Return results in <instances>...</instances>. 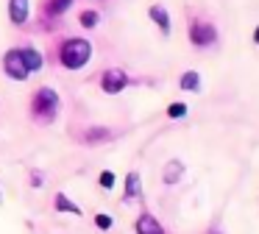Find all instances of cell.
<instances>
[{
	"label": "cell",
	"instance_id": "6da1fadb",
	"mask_svg": "<svg viewBox=\"0 0 259 234\" xmlns=\"http://www.w3.org/2000/svg\"><path fill=\"white\" fill-rule=\"evenodd\" d=\"M90 56H92V45L87 39H67L59 50V59L67 70H81L90 61Z\"/></svg>",
	"mask_w": 259,
	"mask_h": 234
},
{
	"label": "cell",
	"instance_id": "7a4b0ae2",
	"mask_svg": "<svg viewBox=\"0 0 259 234\" xmlns=\"http://www.w3.org/2000/svg\"><path fill=\"white\" fill-rule=\"evenodd\" d=\"M31 109H34L36 117H48V120H53V117H56V109H59V95L53 92V89H48V87L36 89Z\"/></svg>",
	"mask_w": 259,
	"mask_h": 234
},
{
	"label": "cell",
	"instance_id": "3957f363",
	"mask_svg": "<svg viewBox=\"0 0 259 234\" xmlns=\"http://www.w3.org/2000/svg\"><path fill=\"white\" fill-rule=\"evenodd\" d=\"M3 70H6V75L14 78V81H25V78L31 75V72L25 70V61H23V48H12L3 56Z\"/></svg>",
	"mask_w": 259,
	"mask_h": 234
},
{
	"label": "cell",
	"instance_id": "277c9868",
	"mask_svg": "<svg viewBox=\"0 0 259 234\" xmlns=\"http://www.w3.org/2000/svg\"><path fill=\"white\" fill-rule=\"evenodd\" d=\"M125 84H128V75H125L123 70H106L101 75V87L106 95H117L125 89Z\"/></svg>",
	"mask_w": 259,
	"mask_h": 234
},
{
	"label": "cell",
	"instance_id": "5b68a950",
	"mask_svg": "<svg viewBox=\"0 0 259 234\" xmlns=\"http://www.w3.org/2000/svg\"><path fill=\"white\" fill-rule=\"evenodd\" d=\"M214 39H218V31H214V25H209V22H195V25L190 28V42L198 45V48H206Z\"/></svg>",
	"mask_w": 259,
	"mask_h": 234
},
{
	"label": "cell",
	"instance_id": "8992f818",
	"mask_svg": "<svg viewBox=\"0 0 259 234\" xmlns=\"http://www.w3.org/2000/svg\"><path fill=\"white\" fill-rule=\"evenodd\" d=\"M31 0H9V17H12L14 25H23L31 14Z\"/></svg>",
	"mask_w": 259,
	"mask_h": 234
},
{
	"label": "cell",
	"instance_id": "52a82bcc",
	"mask_svg": "<svg viewBox=\"0 0 259 234\" xmlns=\"http://www.w3.org/2000/svg\"><path fill=\"white\" fill-rule=\"evenodd\" d=\"M134 228H137V234H164V228L159 226V220L151 215H140Z\"/></svg>",
	"mask_w": 259,
	"mask_h": 234
},
{
	"label": "cell",
	"instance_id": "ba28073f",
	"mask_svg": "<svg viewBox=\"0 0 259 234\" xmlns=\"http://www.w3.org/2000/svg\"><path fill=\"white\" fill-rule=\"evenodd\" d=\"M148 14H151V20L159 25V31L170 33V17H167V11H164L162 6H151V11H148Z\"/></svg>",
	"mask_w": 259,
	"mask_h": 234
},
{
	"label": "cell",
	"instance_id": "9c48e42d",
	"mask_svg": "<svg viewBox=\"0 0 259 234\" xmlns=\"http://www.w3.org/2000/svg\"><path fill=\"white\" fill-rule=\"evenodd\" d=\"M23 61H25V70L28 72H36L42 67V56L34 48H23Z\"/></svg>",
	"mask_w": 259,
	"mask_h": 234
},
{
	"label": "cell",
	"instance_id": "30bf717a",
	"mask_svg": "<svg viewBox=\"0 0 259 234\" xmlns=\"http://www.w3.org/2000/svg\"><path fill=\"white\" fill-rule=\"evenodd\" d=\"M70 6H73V0H48V3H45V14L48 17H59V14H64Z\"/></svg>",
	"mask_w": 259,
	"mask_h": 234
},
{
	"label": "cell",
	"instance_id": "8fae6325",
	"mask_svg": "<svg viewBox=\"0 0 259 234\" xmlns=\"http://www.w3.org/2000/svg\"><path fill=\"white\" fill-rule=\"evenodd\" d=\"M181 89H192V92H195L198 87H201V78H198V72L195 70H187L184 75H181Z\"/></svg>",
	"mask_w": 259,
	"mask_h": 234
},
{
	"label": "cell",
	"instance_id": "7c38bea8",
	"mask_svg": "<svg viewBox=\"0 0 259 234\" xmlns=\"http://www.w3.org/2000/svg\"><path fill=\"white\" fill-rule=\"evenodd\" d=\"M56 209H59V212H73V215H81V209H78V206H75L64 192H59V195H56Z\"/></svg>",
	"mask_w": 259,
	"mask_h": 234
},
{
	"label": "cell",
	"instance_id": "4fadbf2b",
	"mask_svg": "<svg viewBox=\"0 0 259 234\" xmlns=\"http://www.w3.org/2000/svg\"><path fill=\"white\" fill-rule=\"evenodd\" d=\"M134 195H140V176H137V173H128V178H125V195H123V198H134Z\"/></svg>",
	"mask_w": 259,
	"mask_h": 234
},
{
	"label": "cell",
	"instance_id": "5bb4252c",
	"mask_svg": "<svg viewBox=\"0 0 259 234\" xmlns=\"http://www.w3.org/2000/svg\"><path fill=\"white\" fill-rule=\"evenodd\" d=\"M181 170H184V167H181V162H170L167 170H164V181L176 184V181H179V176H181Z\"/></svg>",
	"mask_w": 259,
	"mask_h": 234
},
{
	"label": "cell",
	"instance_id": "9a60e30c",
	"mask_svg": "<svg viewBox=\"0 0 259 234\" xmlns=\"http://www.w3.org/2000/svg\"><path fill=\"white\" fill-rule=\"evenodd\" d=\"M98 20H101V14H98V11H81V17H78V22L84 28H95Z\"/></svg>",
	"mask_w": 259,
	"mask_h": 234
},
{
	"label": "cell",
	"instance_id": "2e32d148",
	"mask_svg": "<svg viewBox=\"0 0 259 234\" xmlns=\"http://www.w3.org/2000/svg\"><path fill=\"white\" fill-rule=\"evenodd\" d=\"M184 114H187V103H170L167 106V117H173V120H181Z\"/></svg>",
	"mask_w": 259,
	"mask_h": 234
},
{
	"label": "cell",
	"instance_id": "e0dca14e",
	"mask_svg": "<svg viewBox=\"0 0 259 234\" xmlns=\"http://www.w3.org/2000/svg\"><path fill=\"white\" fill-rule=\"evenodd\" d=\"M101 187H103V189H112V187H114V173H112V170H103V173H101Z\"/></svg>",
	"mask_w": 259,
	"mask_h": 234
},
{
	"label": "cell",
	"instance_id": "ac0fdd59",
	"mask_svg": "<svg viewBox=\"0 0 259 234\" xmlns=\"http://www.w3.org/2000/svg\"><path fill=\"white\" fill-rule=\"evenodd\" d=\"M95 226L106 231V228H112V217H109V215H98V217H95Z\"/></svg>",
	"mask_w": 259,
	"mask_h": 234
},
{
	"label": "cell",
	"instance_id": "d6986e66",
	"mask_svg": "<svg viewBox=\"0 0 259 234\" xmlns=\"http://www.w3.org/2000/svg\"><path fill=\"white\" fill-rule=\"evenodd\" d=\"M253 42H259V25H256V31H253Z\"/></svg>",
	"mask_w": 259,
	"mask_h": 234
}]
</instances>
